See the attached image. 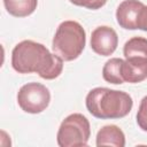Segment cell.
Masks as SVG:
<instances>
[{"label":"cell","mask_w":147,"mask_h":147,"mask_svg":"<svg viewBox=\"0 0 147 147\" xmlns=\"http://www.w3.org/2000/svg\"><path fill=\"white\" fill-rule=\"evenodd\" d=\"M16 99L23 111L28 114H40L51 102V92L44 84L31 82L24 84L18 90Z\"/></svg>","instance_id":"5b68a950"},{"label":"cell","mask_w":147,"mask_h":147,"mask_svg":"<svg viewBox=\"0 0 147 147\" xmlns=\"http://www.w3.org/2000/svg\"><path fill=\"white\" fill-rule=\"evenodd\" d=\"M72 5L78 6V7H85L88 9V7L91 6V3L93 2V0H69Z\"/></svg>","instance_id":"9a60e30c"},{"label":"cell","mask_w":147,"mask_h":147,"mask_svg":"<svg viewBox=\"0 0 147 147\" xmlns=\"http://www.w3.org/2000/svg\"><path fill=\"white\" fill-rule=\"evenodd\" d=\"M7 13L14 17L30 16L38 6V0H3Z\"/></svg>","instance_id":"30bf717a"},{"label":"cell","mask_w":147,"mask_h":147,"mask_svg":"<svg viewBox=\"0 0 147 147\" xmlns=\"http://www.w3.org/2000/svg\"><path fill=\"white\" fill-rule=\"evenodd\" d=\"M86 45V32L76 21H63L57 26L52 40L53 53L63 61L70 62L79 57Z\"/></svg>","instance_id":"3957f363"},{"label":"cell","mask_w":147,"mask_h":147,"mask_svg":"<svg viewBox=\"0 0 147 147\" xmlns=\"http://www.w3.org/2000/svg\"><path fill=\"white\" fill-rule=\"evenodd\" d=\"M137 28L139 30H142V31L147 32V6L146 5H144V7L141 8V10L139 13Z\"/></svg>","instance_id":"5bb4252c"},{"label":"cell","mask_w":147,"mask_h":147,"mask_svg":"<svg viewBox=\"0 0 147 147\" xmlns=\"http://www.w3.org/2000/svg\"><path fill=\"white\" fill-rule=\"evenodd\" d=\"M85 105L88 113L96 118L118 119L129 115L133 107V100L124 91L95 87L87 93Z\"/></svg>","instance_id":"7a4b0ae2"},{"label":"cell","mask_w":147,"mask_h":147,"mask_svg":"<svg viewBox=\"0 0 147 147\" xmlns=\"http://www.w3.org/2000/svg\"><path fill=\"white\" fill-rule=\"evenodd\" d=\"M107 0H93V2L91 3V6L88 7V9L91 10H96V9H100L101 7H103L106 5Z\"/></svg>","instance_id":"2e32d148"},{"label":"cell","mask_w":147,"mask_h":147,"mask_svg":"<svg viewBox=\"0 0 147 147\" xmlns=\"http://www.w3.org/2000/svg\"><path fill=\"white\" fill-rule=\"evenodd\" d=\"M123 59L119 57H111L109 59L102 68V77L107 83L119 85L125 83L122 76V64Z\"/></svg>","instance_id":"8fae6325"},{"label":"cell","mask_w":147,"mask_h":147,"mask_svg":"<svg viewBox=\"0 0 147 147\" xmlns=\"http://www.w3.org/2000/svg\"><path fill=\"white\" fill-rule=\"evenodd\" d=\"M91 136L88 119L79 113L68 115L60 124L56 141L60 147L86 146Z\"/></svg>","instance_id":"277c9868"},{"label":"cell","mask_w":147,"mask_h":147,"mask_svg":"<svg viewBox=\"0 0 147 147\" xmlns=\"http://www.w3.org/2000/svg\"><path fill=\"white\" fill-rule=\"evenodd\" d=\"M95 145L100 146H114L124 147L125 146V134L124 132L114 124L102 126L96 133Z\"/></svg>","instance_id":"9c48e42d"},{"label":"cell","mask_w":147,"mask_h":147,"mask_svg":"<svg viewBox=\"0 0 147 147\" xmlns=\"http://www.w3.org/2000/svg\"><path fill=\"white\" fill-rule=\"evenodd\" d=\"M144 3L139 0H124L116 9V21L118 25L126 30H137L138 17Z\"/></svg>","instance_id":"52a82bcc"},{"label":"cell","mask_w":147,"mask_h":147,"mask_svg":"<svg viewBox=\"0 0 147 147\" xmlns=\"http://www.w3.org/2000/svg\"><path fill=\"white\" fill-rule=\"evenodd\" d=\"M91 48L101 56L111 55L118 46V36L116 31L107 25L95 28L91 33Z\"/></svg>","instance_id":"8992f818"},{"label":"cell","mask_w":147,"mask_h":147,"mask_svg":"<svg viewBox=\"0 0 147 147\" xmlns=\"http://www.w3.org/2000/svg\"><path fill=\"white\" fill-rule=\"evenodd\" d=\"M122 76L124 82L137 84L147 79V57H127L122 64Z\"/></svg>","instance_id":"ba28073f"},{"label":"cell","mask_w":147,"mask_h":147,"mask_svg":"<svg viewBox=\"0 0 147 147\" xmlns=\"http://www.w3.org/2000/svg\"><path fill=\"white\" fill-rule=\"evenodd\" d=\"M63 60L33 40H22L11 51V67L18 74H38L46 80L57 78L63 70Z\"/></svg>","instance_id":"6da1fadb"},{"label":"cell","mask_w":147,"mask_h":147,"mask_svg":"<svg viewBox=\"0 0 147 147\" xmlns=\"http://www.w3.org/2000/svg\"><path fill=\"white\" fill-rule=\"evenodd\" d=\"M137 124L142 131L147 132V95L144 96L140 101L137 111Z\"/></svg>","instance_id":"4fadbf2b"},{"label":"cell","mask_w":147,"mask_h":147,"mask_svg":"<svg viewBox=\"0 0 147 147\" xmlns=\"http://www.w3.org/2000/svg\"><path fill=\"white\" fill-rule=\"evenodd\" d=\"M123 54L125 59L133 56L147 57V38L136 36L130 38L123 47Z\"/></svg>","instance_id":"7c38bea8"}]
</instances>
